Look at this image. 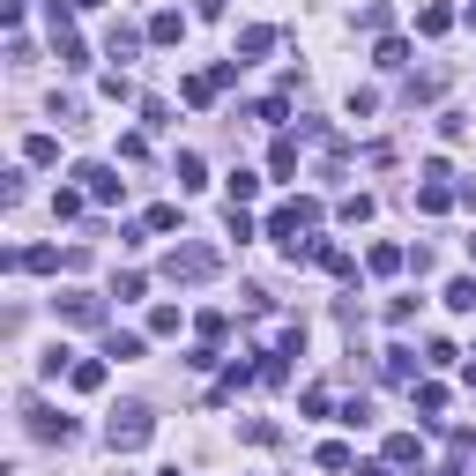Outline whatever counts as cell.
<instances>
[{
	"label": "cell",
	"mask_w": 476,
	"mask_h": 476,
	"mask_svg": "<svg viewBox=\"0 0 476 476\" xmlns=\"http://www.w3.org/2000/svg\"><path fill=\"white\" fill-rule=\"evenodd\" d=\"M238 432H246V440H254V447H276V424H268V417H246Z\"/></svg>",
	"instance_id": "f546056e"
},
{
	"label": "cell",
	"mask_w": 476,
	"mask_h": 476,
	"mask_svg": "<svg viewBox=\"0 0 476 476\" xmlns=\"http://www.w3.org/2000/svg\"><path fill=\"white\" fill-rule=\"evenodd\" d=\"M157 476H179V469H157Z\"/></svg>",
	"instance_id": "d590c367"
},
{
	"label": "cell",
	"mask_w": 476,
	"mask_h": 476,
	"mask_svg": "<svg viewBox=\"0 0 476 476\" xmlns=\"http://www.w3.org/2000/svg\"><path fill=\"white\" fill-rule=\"evenodd\" d=\"M75 179H82V194H90V201H119V179L105 172V164H82Z\"/></svg>",
	"instance_id": "5b68a950"
},
{
	"label": "cell",
	"mask_w": 476,
	"mask_h": 476,
	"mask_svg": "<svg viewBox=\"0 0 476 476\" xmlns=\"http://www.w3.org/2000/svg\"><path fill=\"white\" fill-rule=\"evenodd\" d=\"M68 365H75V350H68V343H52L45 358H37V372H45V380H60V372H68Z\"/></svg>",
	"instance_id": "44dd1931"
},
{
	"label": "cell",
	"mask_w": 476,
	"mask_h": 476,
	"mask_svg": "<svg viewBox=\"0 0 476 476\" xmlns=\"http://www.w3.org/2000/svg\"><path fill=\"white\" fill-rule=\"evenodd\" d=\"M358 476H395V462H365V469H358Z\"/></svg>",
	"instance_id": "d6a6232c"
},
{
	"label": "cell",
	"mask_w": 476,
	"mask_h": 476,
	"mask_svg": "<svg viewBox=\"0 0 476 476\" xmlns=\"http://www.w3.org/2000/svg\"><path fill=\"white\" fill-rule=\"evenodd\" d=\"M134 45H141V37H134L127 23H112V37H105V52H112V60H134Z\"/></svg>",
	"instance_id": "7402d4cb"
},
{
	"label": "cell",
	"mask_w": 476,
	"mask_h": 476,
	"mask_svg": "<svg viewBox=\"0 0 476 476\" xmlns=\"http://www.w3.org/2000/svg\"><path fill=\"white\" fill-rule=\"evenodd\" d=\"M417 409H424V417H440V409H447V387L424 380V387H417Z\"/></svg>",
	"instance_id": "484cf974"
},
{
	"label": "cell",
	"mask_w": 476,
	"mask_h": 476,
	"mask_svg": "<svg viewBox=\"0 0 476 476\" xmlns=\"http://www.w3.org/2000/svg\"><path fill=\"white\" fill-rule=\"evenodd\" d=\"M268 45H276V30H268V23H254V30H238V52H246V60H261Z\"/></svg>",
	"instance_id": "e0dca14e"
},
{
	"label": "cell",
	"mask_w": 476,
	"mask_h": 476,
	"mask_svg": "<svg viewBox=\"0 0 476 476\" xmlns=\"http://www.w3.org/2000/svg\"><path fill=\"white\" fill-rule=\"evenodd\" d=\"M320 268H327V276H358V261H350L343 246H320Z\"/></svg>",
	"instance_id": "cb8c5ba5"
},
{
	"label": "cell",
	"mask_w": 476,
	"mask_h": 476,
	"mask_svg": "<svg viewBox=\"0 0 476 476\" xmlns=\"http://www.w3.org/2000/svg\"><path fill=\"white\" fill-rule=\"evenodd\" d=\"M231 75H238V60H223V68H209V75H186L179 97H186V105H216V90H223Z\"/></svg>",
	"instance_id": "3957f363"
},
{
	"label": "cell",
	"mask_w": 476,
	"mask_h": 476,
	"mask_svg": "<svg viewBox=\"0 0 476 476\" xmlns=\"http://www.w3.org/2000/svg\"><path fill=\"white\" fill-rule=\"evenodd\" d=\"M23 157H30V164H52V157H60V141H52V134H30V141H23Z\"/></svg>",
	"instance_id": "83f0119b"
},
{
	"label": "cell",
	"mask_w": 476,
	"mask_h": 476,
	"mask_svg": "<svg viewBox=\"0 0 476 476\" xmlns=\"http://www.w3.org/2000/svg\"><path fill=\"white\" fill-rule=\"evenodd\" d=\"M149 37H157V45H179V37H186V15H179V8H157V15H149Z\"/></svg>",
	"instance_id": "52a82bcc"
},
{
	"label": "cell",
	"mask_w": 476,
	"mask_h": 476,
	"mask_svg": "<svg viewBox=\"0 0 476 476\" xmlns=\"http://www.w3.org/2000/svg\"><path fill=\"white\" fill-rule=\"evenodd\" d=\"M30 432H37V440H60V447L75 440V424H68V417H52V409H30Z\"/></svg>",
	"instance_id": "9c48e42d"
},
{
	"label": "cell",
	"mask_w": 476,
	"mask_h": 476,
	"mask_svg": "<svg viewBox=\"0 0 476 476\" xmlns=\"http://www.w3.org/2000/svg\"><path fill=\"white\" fill-rule=\"evenodd\" d=\"M8 268H30V276H52V268H60V246H23V254H15Z\"/></svg>",
	"instance_id": "8992f818"
},
{
	"label": "cell",
	"mask_w": 476,
	"mask_h": 476,
	"mask_svg": "<svg viewBox=\"0 0 476 476\" xmlns=\"http://www.w3.org/2000/svg\"><path fill=\"white\" fill-rule=\"evenodd\" d=\"M313 462H320V469H327V476H343V469H358V454H350V447H343V440H327V447H320V454H313Z\"/></svg>",
	"instance_id": "8fae6325"
},
{
	"label": "cell",
	"mask_w": 476,
	"mask_h": 476,
	"mask_svg": "<svg viewBox=\"0 0 476 476\" xmlns=\"http://www.w3.org/2000/svg\"><path fill=\"white\" fill-rule=\"evenodd\" d=\"M447 305H454V313H476V276H454L447 283Z\"/></svg>",
	"instance_id": "2e32d148"
},
{
	"label": "cell",
	"mask_w": 476,
	"mask_h": 476,
	"mask_svg": "<svg viewBox=\"0 0 476 476\" xmlns=\"http://www.w3.org/2000/svg\"><path fill=\"white\" fill-rule=\"evenodd\" d=\"M149 432H157V417H149L141 402H127V409H112L105 440H112V454H134V447H149Z\"/></svg>",
	"instance_id": "6da1fadb"
},
{
	"label": "cell",
	"mask_w": 476,
	"mask_h": 476,
	"mask_svg": "<svg viewBox=\"0 0 476 476\" xmlns=\"http://www.w3.org/2000/svg\"><path fill=\"white\" fill-rule=\"evenodd\" d=\"M417 30H424V37H447V30H454V8H440V0L417 8Z\"/></svg>",
	"instance_id": "7c38bea8"
},
{
	"label": "cell",
	"mask_w": 476,
	"mask_h": 476,
	"mask_svg": "<svg viewBox=\"0 0 476 476\" xmlns=\"http://www.w3.org/2000/svg\"><path fill=\"white\" fill-rule=\"evenodd\" d=\"M194 327H201V343H223V327H231V313H201Z\"/></svg>",
	"instance_id": "4dcf8cb0"
},
{
	"label": "cell",
	"mask_w": 476,
	"mask_h": 476,
	"mask_svg": "<svg viewBox=\"0 0 476 476\" xmlns=\"http://www.w3.org/2000/svg\"><path fill=\"white\" fill-rule=\"evenodd\" d=\"M387 380H417V350H409V343L387 350Z\"/></svg>",
	"instance_id": "4fadbf2b"
},
{
	"label": "cell",
	"mask_w": 476,
	"mask_h": 476,
	"mask_svg": "<svg viewBox=\"0 0 476 476\" xmlns=\"http://www.w3.org/2000/svg\"><path fill=\"white\" fill-rule=\"evenodd\" d=\"M440 476H462V462H447V469H440Z\"/></svg>",
	"instance_id": "e575fe53"
},
{
	"label": "cell",
	"mask_w": 476,
	"mask_h": 476,
	"mask_svg": "<svg viewBox=\"0 0 476 476\" xmlns=\"http://www.w3.org/2000/svg\"><path fill=\"white\" fill-rule=\"evenodd\" d=\"M372 60H380V68L395 75V68H409V45H402V37H380V52H372Z\"/></svg>",
	"instance_id": "ffe728a7"
},
{
	"label": "cell",
	"mask_w": 476,
	"mask_h": 476,
	"mask_svg": "<svg viewBox=\"0 0 476 476\" xmlns=\"http://www.w3.org/2000/svg\"><path fill=\"white\" fill-rule=\"evenodd\" d=\"M179 186H186V194H194V186H209V164H201L194 149H186V157H179Z\"/></svg>",
	"instance_id": "d6986e66"
},
{
	"label": "cell",
	"mask_w": 476,
	"mask_h": 476,
	"mask_svg": "<svg viewBox=\"0 0 476 476\" xmlns=\"http://www.w3.org/2000/svg\"><path fill=\"white\" fill-rule=\"evenodd\" d=\"M395 268H409L402 246H372V276H395Z\"/></svg>",
	"instance_id": "ac0fdd59"
},
{
	"label": "cell",
	"mask_w": 476,
	"mask_h": 476,
	"mask_svg": "<svg viewBox=\"0 0 476 476\" xmlns=\"http://www.w3.org/2000/svg\"><path fill=\"white\" fill-rule=\"evenodd\" d=\"M201 276H216L209 246H172V254H164V283H201Z\"/></svg>",
	"instance_id": "7a4b0ae2"
},
{
	"label": "cell",
	"mask_w": 476,
	"mask_h": 476,
	"mask_svg": "<svg viewBox=\"0 0 476 476\" xmlns=\"http://www.w3.org/2000/svg\"><path fill=\"white\" fill-rule=\"evenodd\" d=\"M335 216H343V223H365V216H372V194H350V201H343Z\"/></svg>",
	"instance_id": "1f68e13d"
},
{
	"label": "cell",
	"mask_w": 476,
	"mask_h": 476,
	"mask_svg": "<svg viewBox=\"0 0 476 476\" xmlns=\"http://www.w3.org/2000/svg\"><path fill=\"white\" fill-rule=\"evenodd\" d=\"M417 454H424V447H417V432H395V440H387V462H395V469H409Z\"/></svg>",
	"instance_id": "9a60e30c"
},
{
	"label": "cell",
	"mask_w": 476,
	"mask_h": 476,
	"mask_svg": "<svg viewBox=\"0 0 476 476\" xmlns=\"http://www.w3.org/2000/svg\"><path fill=\"white\" fill-rule=\"evenodd\" d=\"M417 209H424V216H447V209H454L447 179H424V186H417Z\"/></svg>",
	"instance_id": "30bf717a"
},
{
	"label": "cell",
	"mask_w": 476,
	"mask_h": 476,
	"mask_svg": "<svg viewBox=\"0 0 476 476\" xmlns=\"http://www.w3.org/2000/svg\"><path fill=\"white\" fill-rule=\"evenodd\" d=\"M68 8H82V15H90V8H105V0H68Z\"/></svg>",
	"instance_id": "836d02e7"
},
{
	"label": "cell",
	"mask_w": 476,
	"mask_h": 476,
	"mask_svg": "<svg viewBox=\"0 0 476 476\" xmlns=\"http://www.w3.org/2000/svg\"><path fill=\"white\" fill-rule=\"evenodd\" d=\"M52 216H60V223L82 216V194H75V186H60V194H52Z\"/></svg>",
	"instance_id": "f1b7e54d"
},
{
	"label": "cell",
	"mask_w": 476,
	"mask_h": 476,
	"mask_svg": "<svg viewBox=\"0 0 476 476\" xmlns=\"http://www.w3.org/2000/svg\"><path fill=\"white\" fill-rule=\"evenodd\" d=\"M105 358H119V365H134V358H141V335H119V327H112V343H105Z\"/></svg>",
	"instance_id": "603a6c76"
},
{
	"label": "cell",
	"mask_w": 476,
	"mask_h": 476,
	"mask_svg": "<svg viewBox=\"0 0 476 476\" xmlns=\"http://www.w3.org/2000/svg\"><path fill=\"white\" fill-rule=\"evenodd\" d=\"M268 172H276V179H291V172H298V141H291V134L268 149Z\"/></svg>",
	"instance_id": "5bb4252c"
},
{
	"label": "cell",
	"mask_w": 476,
	"mask_h": 476,
	"mask_svg": "<svg viewBox=\"0 0 476 476\" xmlns=\"http://www.w3.org/2000/svg\"><path fill=\"white\" fill-rule=\"evenodd\" d=\"M149 335H179V305H149Z\"/></svg>",
	"instance_id": "d4e9b609"
},
{
	"label": "cell",
	"mask_w": 476,
	"mask_h": 476,
	"mask_svg": "<svg viewBox=\"0 0 476 476\" xmlns=\"http://www.w3.org/2000/svg\"><path fill=\"white\" fill-rule=\"evenodd\" d=\"M60 320H75V327H97V320H105V305H97L90 291H68V298H60Z\"/></svg>",
	"instance_id": "277c9868"
},
{
	"label": "cell",
	"mask_w": 476,
	"mask_h": 476,
	"mask_svg": "<svg viewBox=\"0 0 476 476\" xmlns=\"http://www.w3.org/2000/svg\"><path fill=\"white\" fill-rule=\"evenodd\" d=\"M223 186H231V201H238V209H246V201L261 194V179H254V172H231V179H223Z\"/></svg>",
	"instance_id": "4316f807"
},
{
	"label": "cell",
	"mask_w": 476,
	"mask_h": 476,
	"mask_svg": "<svg viewBox=\"0 0 476 476\" xmlns=\"http://www.w3.org/2000/svg\"><path fill=\"white\" fill-rule=\"evenodd\" d=\"M68 380L82 387V395H97V387H105V358H75V365H68Z\"/></svg>",
	"instance_id": "ba28073f"
}]
</instances>
